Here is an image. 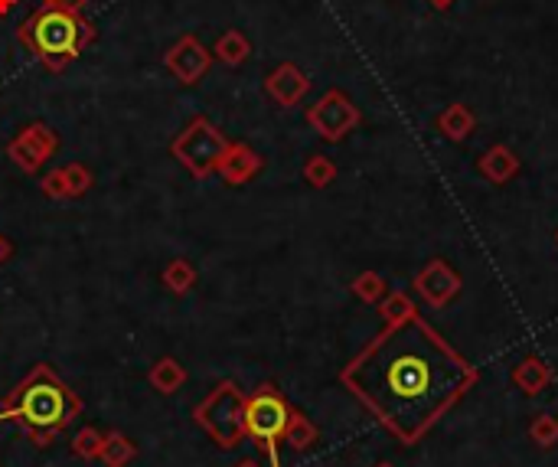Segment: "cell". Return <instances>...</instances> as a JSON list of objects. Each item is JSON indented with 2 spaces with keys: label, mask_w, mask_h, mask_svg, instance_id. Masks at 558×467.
Here are the masks:
<instances>
[{
  "label": "cell",
  "mask_w": 558,
  "mask_h": 467,
  "mask_svg": "<svg viewBox=\"0 0 558 467\" xmlns=\"http://www.w3.org/2000/svg\"><path fill=\"white\" fill-rule=\"evenodd\" d=\"M477 379V366L421 314L372 337L340 373V383L402 445H418Z\"/></svg>",
  "instance_id": "1"
},
{
  "label": "cell",
  "mask_w": 558,
  "mask_h": 467,
  "mask_svg": "<svg viewBox=\"0 0 558 467\" xmlns=\"http://www.w3.org/2000/svg\"><path fill=\"white\" fill-rule=\"evenodd\" d=\"M79 412L82 402L66 389V383L49 366H36L27 383H20L10 402L0 409V419L20 422L36 441H46L59 428H66L72 415Z\"/></svg>",
  "instance_id": "2"
},
{
  "label": "cell",
  "mask_w": 558,
  "mask_h": 467,
  "mask_svg": "<svg viewBox=\"0 0 558 467\" xmlns=\"http://www.w3.org/2000/svg\"><path fill=\"white\" fill-rule=\"evenodd\" d=\"M17 40L27 46V53H33V59H40L46 69L59 72L95 43V27L82 14L43 4L36 14H30L17 27Z\"/></svg>",
  "instance_id": "3"
},
{
  "label": "cell",
  "mask_w": 558,
  "mask_h": 467,
  "mask_svg": "<svg viewBox=\"0 0 558 467\" xmlns=\"http://www.w3.org/2000/svg\"><path fill=\"white\" fill-rule=\"evenodd\" d=\"M226 151H229V141L222 138V131L209 118H193L190 125L183 128L180 138L173 141V157H177L193 177L216 174Z\"/></svg>",
  "instance_id": "4"
},
{
  "label": "cell",
  "mask_w": 558,
  "mask_h": 467,
  "mask_svg": "<svg viewBox=\"0 0 558 467\" xmlns=\"http://www.w3.org/2000/svg\"><path fill=\"white\" fill-rule=\"evenodd\" d=\"M291 422V405L275 386H262L252 399H245V428L265 445L271 464L278 467V441Z\"/></svg>",
  "instance_id": "5"
},
{
  "label": "cell",
  "mask_w": 558,
  "mask_h": 467,
  "mask_svg": "<svg viewBox=\"0 0 558 467\" xmlns=\"http://www.w3.org/2000/svg\"><path fill=\"white\" fill-rule=\"evenodd\" d=\"M196 419L222 448H232L245 432V396L235 383H222L213 399L196 409Z\"/></svg>",
  "instance_id": "6"
},
{
  "label": "cell",
  "mask_w": 558,
  "mask_h": 467,
  "mask_svg": "<svg viewBox=\"0 0 558 467\" xmlns=\"http://www.w3.org/2000/svg\"><path fill=\"white\" fill-rule=\"evenodd\" d=\"M359 121H363L359 108L353 105V98L346 95V92H340V89L324 92L314 105L307 108V125L314 128L324 141H330V144H337L350 131H356Z\"/></svg>",
  "instance_id": "7"
},
{
  "label": "cell",
  "mask_w": 558,
  "mask_h": 467,
  "mask_svg": "<svg viewBox=\"0 0 558 467\" xmlns=\"http://www.w3.org/2000/svg\"><path fill=\"white\" fill-rule=\"evenodd\" d=\"M412 288L428 307L441 311V307L457 301V294L464 288V278L454 272L448 258H431V262H425V268H418Z\"/></svg>",
  "instance_id": "8"
},
{
  "label": "cell",
  "mask_w": 558,
  "mask_h": 467,
  "mask_svg": "<svg viewBox=\"0 0 558 467\" xmlns=\"http://www.w3.org/2000/svg\"><path fill=\"white\" fill-rule=\"evenodd\" d=\"M56 147H59V138L46 125H30L7 144V154L20 170L33 174V170H40L49 157L56 154Z\"/></svg>",
  "instance_id": "9"
},
{
  "label": "cell",
  "mask_w": 558,
  "mask_h": 467,
  "mask_svg": "<svg viewBox=\"0 0 558 467\" xmlns=\"http://www.w3.org/2000/svg\"><path fill=\"white\" fill-rule=\"evenodd\" d=\"M209 63H213V56H209V49L196 40V36H183L170 46L167 53V69L177 76L180 85H196L206 72H209Z\"/></svg>",
  "instance_id": "10"
},
{
  "label": "cell",
  "mask_w": 558,
  "mask_h": 467,
  "mask_svg": "<svg viewBox=\"0 0 558 467\" xmlns=\"http://www.w3.org/2000/svg\"><path fill=\"white\" fill-rule=\"evenodd\" d=\"M265 92L275 98L281 108H294L301 98L310 92V79L304 76L301 66L294 63H281L271 76L265 79Z\"/></svg>",
  "instance_id": "11"
},
{
  "label": "cell",
  "mask_w": 558,
  "mask_h": 467,
  "mask_svg": "<svg viewBox=\"0 0 558 467\" xmlns=\"http://www.w3.org/2000/svg\"><path fill=\"white\" fill-rule=\"evenodd\" d=\"M477 170H480L483 180L493 183V187H506V183L519 177V170H523V161H519V154L513 151V147L493 144V147H487V151L480 154Z\"/></svg>",
  "instance_id": "12"
},
{
  "label": "cell",
  "mask_w": 558,
  "mask_h": 467,
  "mask_svg": "<svg viewBox=\"0 0 558 467\" xmlns=\"http://www.w3.org/2000/svg\"><path fill=\"white\" fill-rule=\"evenodd\" d=\"M258 170H262V157H258L252 147L248 144H229V151L226 157H222V164L216 174L226 177V183H245V180H252Z\"/></svg>",
  "instance_id": "13"
},
{
  "label": "cell",
  "mask_w": 558,
  "mask_h": 467,
  "mask_svg": "<svg viewBox=\"0 0 558 467\" xmlns=\"http://www.w3.org/2000/svg\"><path fill=\"white\" fill-rule=\"evenodd\" d=\"M513 386L523 392V396H539L552 386V366L542 360V356H523L513 366Z\"/></svg>",
  "instance_id": "14"
},
{
  "label": "cell",
  "mask_w": 558,
  "mask_h": 467,
  "mask_svg": "<svg viewBox=\"0 0 558 467\" xmlns=\"http://www.w3.org/2000/svg\"><path fill=\"white\" fill-rule=\"evenodd\" d=\"M434 128L441 131V138H448V141H454V144H461V141L470 138V134H474V128H477V115L470 112V105L454 102V105L444 108V112H441L438 118H434Z\"/></svg>",
  "instance_id": "15"
},
{
  "label": "cell",
  "mask_w": 558,
  "mask_h": 467,
  "mask_svg": "<svg viewBox=\"0 0 558 467\" xmlns=\"http://www.w3.org/2000/svg\"><path fill=\"white\" fill-rule=\"evenodd\" d=\"M89 183H92L89 167H82V164H66L62 170H53V174L46 177L43 190H46L49 196H76V193L89 190Z\"/></svg>",
  "instance_id": "16"
},
{
  "label": "cell",
  "mask_w": 558,
  "mask_h": 467,
  "mask_svg": "<svg viewBox=\"0 0 558 467\" xmlns=\"http://www.w3.org/2000/svg\"><path fill=\"white\" fill-rule=\"evenodd\" d=\"M213 53L216 59H222L226 66H242L248 56H252V43H248V36L239 33V30H226L216 40L213 46Z\"/></svg>",
  "instance_id": "17"
},
{
  "label": "cell",
  "mask_w": 558,
  "mask_h": 467,
  "mask_svg": "<svg viewBox=\"0 0 558 467\" xmlns=\"http://www.w3.org/2000/svg\"><path fill=\"white\" fill-rule=\"evenodd\" d=\"M379 314H382V321H386V327H392V324H405L408 317H415L418 307L405 291H389L386 298L379 301Z\"/></svg>",
  "instance_id": "18"
},
{
  "label": "cell",
  "mask_w": 558,
  "mask_h": 467,
  "mask_svg": "<svg viewBox=\"0 0 558 467\" xmlns=\"http://www.w3.org/2000/svg\"><path fill=\"white\" fill-rule=\"evenodd\" d=\"M304 180L310 183V187L324 190L337 180V164H333L327 154H310L307 164H304Z\"/></svg>",
  "instance_id": "19"
},
{
  "label": "cell",
  "mask_w": 558,
  "mask_h": 467,
  "mask_svg": "<svg viewBox=\"0 0 558 467\" xmlns=\"http://www.w3.org/2000/svg\"><path fill=\"white\" fill-rule=\"evenodd\" d=\"M353 294L366 304H379L389 294V285L379 272H363V275L353 278Z\"/></svg>",
  "instance_id": "20"
},
{
  "label": "cell",
  "mask_w": 558,
  "mask_h": 467,
  "mask_svg": "<svg viewBox=\"0 0 558 467\" xmlns=\"http://www.w3.org/2000/svg\"><path fill=\"white\" fill-rule=\"evenodd\" d=\"M284 438H288V445H294L297 451L301 448H310L317 441V428L310 425L301 412H291V422L284 428Z\"/></svg>",
  "instance_id": "21"
},
{
  "label": "cell",
  "mask_w": 558,
  "mask_h": 467,
  "mask_svg": "<svg viewBox=\"0 0 558 467\" xmlns=\"http://www.w3.org/2000/svg\"><path fill=\"white\" fill-rule=\"evenodd\" d=\"M529 438H532V445H539V448H555L558 445V419L555 415H536L529 425Z\"/></svg>",
  "instance_id": "22"
},
{
  "label": "cell",
  "mask_w": 558,
  "mask_h": 467,
  "mask_svg": "<svg viewBox=\"0 0 558 467\" xmlns=\"http://www.w3.org/2000/svg\"><path fill=\"white\" fill-rule=\"evenodd\" d=\"M183 376H186V373H183L173 360H160L157 370L151 373V383H154L157 389H164V392H173V389H177V386L183 383Z\"/></svg>",
  "instance_id": "23"
},
{
  "label": "cell",
  "mask_w": 558,
  "mask_h": 467,
  "mask_svg": "<svg viewBox=\"0 0 558 467\" xmlns=\"http://www.w3.org/2000/svg\"><path fill=\"white\" fill-rule=\"evenodd\" d=\"M164 281H167L173 291H186L196 281V272L186 262H173L167 272H164Z\"/></svg>",
  "instance_id": "24"
},
{
  "label": "cell",
  "mask_w": 558,
  "mask_h": 467,
  "mask_svg": "<svg viewBox=\"0 0 558 467\" xmlns=\"http://www.w3.org/2000/svg\"><path fill=\"white\" fill-rule=\"evenodd\" d=\"M111 448H115V454H108V464H111V467H118L124 458H128V454H134V448H131L128 441H124L121 435L111 438Z\"/></svg>",
  "instance_id": "25"
},
{
  "label": "cell",
  "mask_w": 558,
  "mask_h": 467,
  "mask_svg": "<svg viewBox=\"0 0 558 467\" xmlns=\"http://www.w3.org/2000/svg\"><path fill=\"white\" fill-rule=\"evenodd\" d=\"M49 7H59V10H72V14H82L85 0H43Z\"/></svg>",
  "instance_id": "26"
},
{
  "label": "cell",
  "mask_w": 558,
  "mask_h": 467,
  "mask_svg": "<svg viewBox=\"0 0 558 467\" xmlns=\"http://www.w3.org/2000/svg\"><path fill=\"white\" fill-rule=\"evenodd\" d=\"M76 454H95V432H85L76 438Z\"/></svg>",
  "instance_id": "27"
},
{
  "label": "cell",
  "mask_w": 558,
  "mask_h": 467,
  "mask_svg": "<svg viewBox=\"0 0 558 467\" xmlns=\"http://www.w3.org/2000/svg\"><path fill=\"white\" fill-rule=\"evenodd\" d=\"M428 4H431L434 10H448V7H454V0H428Z\"/></svg>",
  "instance_id": "28"
},
{
  "label": "cell",
  "mask_w": 558,
  "mask_h": 467,
  "mask_svg": "<svg viewBox=\"0 0 558 467\" xmlns=\"http://www.w3.org/2000/svg\"><path fill=\"white\" fill-rule=\"evenodd\" d=\"M10 255V245H7V239L0 236V265H4V258Z\"/></svg>",
  "instance_id": "29"
},
{
  "label": "cell",
  "mask_w": 558,
  "mask_h": 467,
  "mask_svg": "<svg viewBox=\"0 0 558 467\" xmlns=\"http://www.w3.org/2000/svg\"><path fill=\"white\" fill-rule=\"evenodd\" d=\"M376 467H395V464H389V461H382V464H376Z\"/></svg>",
  "instance_id": "30"
},
{
  "label": "cell",
  "mask_w": 558,
  "mask_h": 467,
  "mask_svg": "<svg viewBox=\"0 0 558 467\" xmlns=\"http://www.w3.org/2000/svg\"><path fill=\"white\" fill-rule=\"evenodd\" d=\"M242 467H258V464H252V461H245V464H242Z\"/></svg>",
  "instance_id": "31"
},
{
  "label": "cell",
  "mask_w": 558,
  "mask_h": 467,
  "mask_svg": "<svg viewBox=\"0 0 558 467\" xmlns=\"http://www.w3.org/2000/svg\"><path fill=\"white\" fill-rule=\"evenodd\" d=\"M555 242H558V229H555Z\"/></svg>",
  "instance_id": "32"
}]
</instances>
